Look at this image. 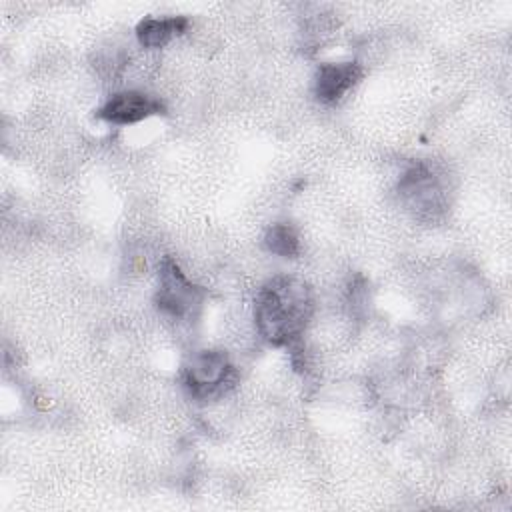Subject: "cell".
<instances>
[{"label": "cell", "instance_id": "cell-1", "mask_svg": "<svg viewBox=\"0 0 512 512\" xmlns=\"http://www.w3.org/2000/svg\"><path fill=\"white\" fill-rule=\"evenodd\" d=\"M314 316L312 288L288 274L270 278L254 298V322L262 340L276 348H296Z\"/></svg>", "mask_w": 512, "mask_h": 512}, {"label": "cell", "instance_id": "cell-2", "mask_svg": "<svg viewBox=\"0 0 512 512\" xmlns=\"http://www.w3.org/2000/svg\"><path fill=\"white\" fill-rule=\"evenodd\" d=\"M240 372L228 352L204 348L194 352L182 366V386L196 402L224 398L236 384Z\"/></svg>", "mask_w": 512, "mask_h": 512}, {"label": "cell", "instance_id": "cell-3", "mask_svg": "<svg viewBox=\"0 0 512 512\" xmlns=\"http://www.w3.org/2000/svg\"><path fill=\"white\" fill-rule=\"evenodd\" d=\"M204 296V288L192 282V278H188V274L172 256L162 258L154 294V304L162 316L174 322H188L200 312Z\"/></svg>", "mask_w": 512, "mask_h": 512}, {"label": "cell", "instance_id": "cell-4", "mask_svg": "<svg viewBox=\"0 0 512 512\" xmlns=\"http://www.w3.org/2000/svg\"><path fill=\"white\" fill-rule=\"evenodd\" d=\"M398 196L420 218H434L446 208L444 186L426 162L410 164L398 180Z\"/></svg>", "mask_w": 512, "mask_h": 512}, {"label": "cell", "instance_id": "cell-5", "mask_svg": "<svg viewBox=\"0 0 512 512\" xmlns=\"http://www.w3.org/2000/svg\"><path fill=\"white\" fill-rule=\"evenodd\" d=\"M166 110L164 102L144 90H118L110 94L102 106L96 110V116L114 126H130L152 116H158Z\"/></svg>", "mask_w": 512, "mask_h": 512}, {"label": "cell", "instance_id": "cell-6", "mask_svg": "<svg viewBox=\"0 0 512 512\" xmlns=\"http://www.w3.org/2000/svg\"><path fill=\"white\" fill-rule=\"evenodd\" d=\"M364 76L360 62H322L314 74V96L322 104L340 102Z\"/></svg>", "mask_w": 512, "mask_h": 512}, {"label": "cell", "instance_id": "cell-7", "mask_svg": "<svg viewBox=\"0 0 512 512\" xmlns=\"http://www.w3.org/2000/svg\"><path fill=\"white\" fill-rule=\"evenodd\" d=\"M190 26L186 16H148L142 18L136 26V40L142 48H162L174 38L182 36Z\"/></svg>", "mask_w": 512, "mask_h": 512}, {"label": "cell", "instance_id": "cell-8", "mask_svg": "<svg viewBox=\"0 0 512 512\" xmlns=\"http://www.w3.org/2000/svg\"><path fill=\"white\" fill-rule=\"evenodd\" d=\"M264 248L280 258H296L300 254V236L288 222L272 224L264 234Z\"/></svg>", "mask_w": 512, "mask_h": 512}]
</instances>
